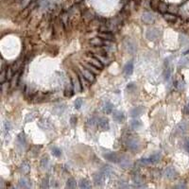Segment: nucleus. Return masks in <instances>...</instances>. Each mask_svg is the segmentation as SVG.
Here are the masks:
<instances>
[{
	"instance_id": "1",
	"label": "nucleus",
	"mask_w": 189,
	"mask_h": 189,
	"mask_svg": "<svg viewBox=\"0 0 189 189\" xmlns=\"http://www.w3.org/2000/svg\"><path fill=\"white\" fill-rule=\"evenodd\" d=\"M126 145H127V148L133 152H137L141 150V142L137 137H134V136L129 137L127 139Z\"/></svg>"
},
{
	"instance_id": "2",
	"label": "nucleus",
	"mask_w": 189,
	"mask_h": 189,
	"mask_svg": "<svg viewBox=\"0 0 189 189\" xmlns=\"http://www.w3.org/2000/svg\"><path fill=\"white\" fill-rule=\"evenodd\" d=\"M106 178H108L102 171L99 172V173H96L94 175V182L96 183L97 185H102L106 180Z\"/></svg>"
},
{
	"instance_id": "3",
	"label": "nucleus",
	"mask_w": 189,
	"mask_h": 189,
	"mask_svg": "<svg viewBox=\"0 0 189 189\" xmlns=\"http://www.w3.org/2000/svg\"><path fill=\"white\" fill-rule=\"evenodd\" d=\"M104 158L112 163H115V164H119V161L121 159V156L118 155L117 153L115 152H109V153H106L104 154Z\"/></svg>"
},
{
	"instance_id": "4",
	"label": "nucleus",
	"mask_w": 189,
	"mask_h": 189,
	"mask_svg": "<svg viewBox=\"0 0 189 189\" xmlns=\"http://www.w3.org/2000/svg\"><path fill=\"white\" fill-rule=\"evenodd\" d=\"M71 82H72V85L74 87V91L76 93H80L81 90H82V85L80 83V80H79V76H75V77H72L71 78Z\"/></svg>"
},
{
	"instance_id": "5",
	"label": "nucleus",
	"mask_w": 189,
	"mask_h": 189,
	"mask_svg": "<svg viewBox=\"0 0 189 189\" xmlns=\"http://www.w3.org/2000/svg\"><path fill=\"white\" fill-rule=\"evenodd\" d=\"M159 36H160V30L156 28H150L147 32V38L151 41L156 40Z\"/></svg>"
},
{
	"instance_id": "6",
	"label": "nucleus",
	"mask_w": 189,
	"mask_h": 189,
	"mask_svg": "<svg viewBox=\"0 0 189 189\" xmlns=\"http://www.w3.org/2000/svg\"><path fill=\"white\" fill-rule=\"evenodd\" d=\"M163 175L165 176V178H166V179H174V178H176V176H177V171H176V169L174 168V167H172V166H168V167H166L165 170H164V173H163Z\"/></svg>"
},
{
	"instance_id": "7",
	"label": "nucleus",
	"mask_w": 189,
	"mask_h": 189,
	"mask_svg": "<svg viewBox=\"0 0 189 189\" xmlns=\"http://www.w3.org/2000/svg\"><path fill=\"white\" fill-rule=\"evenodd\" d=\"M98 127L101 130H108L110 129V124H109V120L101 117L100 119H98V123H97Z\"/></svg>"
},
{
	"instance_id": "8",
	"label": "nucleus",
	"mask_w": 189,
	"mask_h": 189,
	"mask_svg": "<svg viewBox=\"0 0 189 189\" xmlns=\"http://www.w3.org/2000/svg\"><path fill=\"white\" fill-rule=\"evenodd\" d=\"M80 71H81V74L83 75V77L87 79V81L93 82L94 80V74L93 72H91L87 68H81Z\"/></svg>"
},
{
	"instance_id": "9",
	"label": "nucleus",
	"mask_w": 189,
	"mask_h": 189,
	"mask_svg": "<svg viewBox=\"0 0 189 189\" xmlns=\"http://www.w3.org/2000/svg\"><path fill=\"white\" fill-rule=\"evenodd\" d=\"M144 112H145L144 107H142V106H138V107H134L133 109H131V110H130V116H132V117L136 118V117L140 116V115H141L142 114H143Z\"/></svg>"
},
{
	"instance_id": "10",
	"label": "nucleus",
	"mask_w": 189,
	"mask_h": 189,
	"mask_svg": "<svg viewBox=\"0 0 189 189\" xmlns=\"http://www.w3.org/2000/svg\"><path fill=\"white\" fill-rule=\"evenodd\" d=\"M142 20H143L146 24H151V23L154 22L155 16H154L153 13L147 12V13H145L143 14V16H142Z\"/></svg>"
},
{
	"instance_id": "11",
	"label": "nucleus",
	"mask_w": 189,
	"mask_h": 189,
	"mask_svg": "<svg viewBox=\"0 0 189 189\" xmlns=\"http://www.w3.org/2000/svg\"><path fill=\"white\" fill-rule=\"evenodd\" d=\"M133 69H134V65H133V62L130 61L125 66H124V69H123V73L125 76H130L132 73H133Z\"/></svg>"
},
{
	"instance_id": "12",
	"label": "nucleus",
	"mask_w": 189,
	"mask_h": 189,
	"mask_svg": "<svg viewBox=\"0 0 189 189\" xmlns=\"http://www.w3.org/2000/svg\"><path fill=\"white\" fill-rule=\"evenodd\" d=\"M113 118L115 121L118 122V123H122L125 120V115L123 112L120 111H114L113 113Z\"/></svg>"
},
{
	"instance_id": "13",
	"label": "nucleus",
	"mask_w": 189,
	"mask_h": 189,
	"mask_svg": "<svg viewBox=\"0 0 189 189\" xmlns=\"http://www.w3.org/2000/svg\"><path fill=\"white\" fill-rule=\"evenodd\" d=\"M119 165L123 167V168H129L132 166L131 161L130 160L129 157L127 156H121V159L119 161Z\"/></svg>"
},
{
	"instance_id": "14",
	"label": "nucleus",
	"mask_w": 189,
	"mask_h": 189,
	"mask_svg": "<svg viewBox=\"0 0 189 189\" xmlns=\"http://www.w3.org/2000/svg\"><path fill=\"white\" fill-rule=\"evenodd\" d=\"M19 171H20V173L23 174V175L28 174L29 171H30V165H29L28 162H23V163L21 164V166H19Z\"/></svg>"
},
{
	"instance_id": "15",
	"label": "nucleus",
	"mask_w": 189,
	"mask_h": 189,
	"mask_svg": "<svg viewBox=\"0 0 189 189\" xmlns=\"http://www.w3.org/2000/svg\"><path fill=\"white\" fill-rule=\"evenodd\" d=\"M19 188H30L31 187V181L27 178H21L18 182Z\"/></svg>"
},
{
	"instance_id": "16",
	"label": "nucleus",
	"mask_w": 189,
	"mask_h": 189,
	"mask_svg": "<svg viewBox=\"0 0 189 189\" xmlns=\"http://www.w3.org/2000/svg\"><path fill=\"white\" fill-rule=\"evenodd\" d=\"M102 110L106 115H111L114 111V105L110 101H105L102 106Z\"/></svg>"
},
{
	"instance_id": "17",
	"label": "nucleus",
	"mask_w": 189,
	"mask_h": 189,
	"mask_svg": "<svg viewBox=\"0 0 189 189\" xmlns=\"http://www.w3.org/2000/svg\"><path fill=\"white\" fill-rule=\"evenodd\" d=\"M125 45H127V49H128V51H129V52H130V53H134V52H135V50H136V45H135V43H134L131 40L127 39V40L125 41Z\"/></svg>"
},
{
	"instance_id": "18",
	"label": "nucleus",
	"mask_w": 189,
	"mask_h": 189,
	"mask_svg": "<svg viewBox=\"0 0 189 189\" xmlns=\"http://www.w3.org/2000/svg\"><path fill=\"white\" fill-rule=\"evenodd\" d=\"M99 37H100L101 39H104L106 41H114L115 40V36L111 32L101 31L100 33H99Z\"/></svg>"
},
{
	"instance_id": "19",
	"label": "nucleus",
	"mask_w": 189,
	"mask_h": 189,
	"mask_svg": "<svg viewBox=\"0 0 189 189\" xmlns=\"http://www.w3.org/2000/svg\"><path fill=\"white\" fill-rule=\"evenodd\" d=\"M79 188H83V189H90L92 187V184L90 182L89 180L87 179H81L79 182Z\"/></svg>"
},
{
	"instance_id": "20",
	"label": "nucleus",
	"mask_w": 189,
	"mask_h": 189,
	"mask_svg": "<svg viewBox=\"0 0 189 189\" xmlns=\"http://www.w3.org/2000/svg\"><path fill=\"white\" fill-rule=\"evenodd\" d=\"M89 64H91L92 65H94V67H97V68H99V69H102V67H103L102 63H101L99 59H97L96 57L91 58V59L89 60Z\"/></svg>"
},
{
	"instance_id": "21",
	"label": "nucleus",
	"mask_w": 189,
	"mask_h": 189,
	"mask_svg": "<svg viewBox=\"0 0 189 189\" xmlns=\"http://www.w3.org/2000/svg\"><path fill=\"white\" fill-rule=\"evenodd\" d=\"M106 42H103L100 37H97V38H93L90 40V43L94 46H101V45H104Z\"/></svg>"
},
{
	"instance_id": "22",
	"label": "nucleus",
	"mask_w": 189,
	"mask_h": 189,
	"mask_svg": "<svg viewBox=\"0 0 189 189\" xmlns=\"http://www.w3.org/2000/svg\"><path fill=\"white\" fill-rule=\"evenodd\" d=\"M150 160H151V164H157L160 162V160L162 159V154L160 152H156V153H153L151 156L149 157Z\"/></svg>"
},
{
	"instance_id": "23",
	"label": "nucleus",
	"mask_w": 189,
	"mask_h": 189,
	"mask_svg": "<svg viewBox=\"0 0 189 189\" xmlns=\"http://www.w3.org/2000/svg\"><path fill=\"white\" fill-rule=\"evenodd\" d=\"M20 76H21V73L18 72V71L16 72L15 75H13V77L12 78V82H11V86H12V87H15V86L19 83Z\"/></svg>"
},
{
	"instance_id": "24",
	"label": "nucleus",
	"mask_w": 189,
	"mask_h": 189,
	"mask_svg": "<svg viewBox=\"0 0 189 189\" xmlns=\"http://www.w3.org/2000/svg\"><path fill=\"white\" fill-rule=\"evenodd\" d=\"M187 129H188V125H187V123L184 122V121H182V122H181L180 124H178V125H177V128H176L177 131H179V132H184V131L187 130Z\"/></svg>"
},
{
	"instance_id": "25",
	"label": "nucleus",
	"mask_w": 189,
	"mask_h": 189,
	"mask_svg": "<svg viewBox=\"0 0 189 189\" xmlns=\"http://www.w3.org/2000/svg\"><path fill=\"white\" fill-rule=\"evenodd\" d=\"M130 128H131V129H133V130H138L139 128L142 127V122H141L140 120H138V119L135 118V119H133V120L130 121Z\"/></svg>"
},
{
	"instance_id": "26",
	"label": "nucleus",
	"mask_w": 189,
	"mask_h": 189,
	"mask_svg": "<svg viewBox=\"0 0 189 189\" xmlns=\"http://www.w3.org/2000/svg\"><path fill=\"white\" fill-rule=\"evenodd\" d=\"M23 63H24V60L23 59H19V60H17L13 64V71L14 72H17L19 69H21V67H22V65H23Z\"/></svg>"
},
{
	"instance_id": "27",
	"label": "nucleus",
	"mask_w": 189,
	"mask_h": 189,
	"mask_svg": "<svg viewBox=\"0 0 189 189\" xmlns=\"http://www.w3.org/2000/svg\"><path fill=\"white\" fill-rule=\"evenodd\" d=\"M164 15V18H165V20H166L167 22H169V23H174L176 20H177V17L174 15V14H172V13H164L163 14Z\"/></svg>"
},
{
	"instance_id": "28",
	"label": "nucleus",
	"mask_w": 189,
	"mask_h": 189,
	"mask_svg": "<svg viewBox=\"0 0 189 189\" xmlns=\"http://www.w3.org/2000/svg\"><path fill=\"white\" fill-rule=\"evenodd\" d=\"M77 186V182L75 181L74 178H69L66 181V188H70V189H73V188H76Z\"/></svg>"
},
{
	"instance_id": "29",
	"label": "nucleus",
	"mask_w": 189,
	"mask_h": 189,
	"mask_svg": "<svg viewBox=\"0 0 189 189\" xmlns=\"http://www.w3.org/2000/svg\"><path fill=\"white\" fill-rule=\"evenodd\" d=\"M11 129H12V124H11V122H10V121H5L4 124H3V133H4L5 135H7V134L10 132Z\"/></svg>"
},
{
	"instance_id": "30",
	"label": "nucleus",
	"mask_w": 189,
	"mask_h": 189,
	"mask_svg": "<svg viewBox=\"0 0 189 189\" xmlns=\"http://www.w3.org/2000/svg\"><path fill=\"white\" fill-rule=\"evenodd\" d=\"M75 91H74V87H73V85H72V82L66 87V89H65V91H64V94H65V97H71L72 94H73V93H74Z\"/></svg>"
},
{
	"instance_id": "31",
	"label": "nucleus",
	"mask_w": 189,
	"mask_h": 189,
	"mask_svg": "<svg viewBox=\"0 0 189 189\" xmlns=\"http://www.w3.org/2000/svg\"><path fill=\"white\" fill-rule=\"evenodd\" d=\"M158 10H159V12L161 13H166V11L168 10V6H167V4L166 3H164V2H162V3H160L159 4V6H158Z\"/></svg>"
},
{
	"instance_id": "32",
	"label": "nucleus",
	"mask_w": 189,
	"mask_h": 189,
	"mask_svg": "<svg viewBox=\"0 0 189 189\" xmlns=\"http://www.w3.org/2000/svg\"><path fill=\"white\" fill-rule=\"evenodd\" d=\"M94 57H96L97 59H99L103 65H108L110 64V59L106 58V57H103V56H100V55H94Z\"/></svg>"
},
{
	"instance_id": "33",
	"label": "nucleus",
	"mask_w": 189,
	"mask_h": 189,
	"mask_svg": "<svg viewBox=\"0 0 189 189\" xmlns=\"http://www.w3.org/2000/svg\"><path fill=\"white\" fill-rule=\"evenodd\" d=\"M100 171H102L107 177H110L111 176V174L113 173V169L111 168V166H103L102 167V169L100 170Z\"/></svg>"
},
{
	"instance_id": "34",
	"label": "nucleus",
	"mask_w": 189,
	"mask_h": 189,
	"mask_svg": "<svg viewBox=\"0 0 189 189\" xmlns=\"http://www.w3.org/2000/svg\"><path fill=\"white\" fill-rule=\"evenodd\" d=\"M84 66L88 69V70H90L91 72H93L94 74H98L100 71H99V68H97V67H94V65H92L91 64H84Z\"/></svg>"
},
{
	"instance_id": "35",
	"label": "nucleus",
	"mask_w": 189,
	"mask_h": 189,
	"mask_svg": "<svg viewBox=\"0 0 189 189\" xmlns=\"http://www.w3.org/2000/svg\"><path fill=\"white\" fill-rule=\"evenodd\" d=\"M51 153H52V155L55 156V157H60V156L62 155V151H61L59 148L54 147V148H52V150H51Z\"/></svg>"
},
{
	"instance_id": "36",
	"label": "nucleus",
	"mask_w": 189,
	"mask_h": 189,
	"mask_svg": "<svg viewBox=\"0 0 189 189\" xmlns=\"http://www.w3.org/2000/svg\"><path fill=\"white\" fill-rule=\"evenodd\" d=\"M132 181L136 183V184H139V183H144V180L142 177H140L139 175H134L132 177Z\"/></svg>"
},
{
	"instance_id": "37",
	"label": "nucleus",
	"mask_w": 189,
	"mask_h": 189,
	"mask_svg": "<svg viewBox=\"0 0 189 189\" xmlns=\"http://www.w3.org/2000/svg\"><path fill=\"white\" fill-rule=\"evenodd\" d=\"M13 73H14V71H13V67H12V66L7 67V70H6V74H7V79H12V78L13 77Z\"/></svg>"
},
{
	"instance_id": "38",
	"label": "nucleus",
	"mask_w": 189,
	"mask_h": 189,
	"mask_svg": "<svg viewBox=\"0 0 189 189\" xmlns=\"http://www.w3.org/2000/svg\"><path fill=\"white\" fill-rule=\"evenodd\" d=\"M171 73H172L171 68H170V67H166V70H165V73H164L165 79L168 80V79H170V77H171Z\"/></svg>"
},
{
	"instance_id": "39",
	"label": "nucleus",
	"mask_w": 189,
	"mask_h": 189,
	"mask_svg": "<svg viewBox=\"0 0 189 189\" xmlns=\"http://www.w3.org/2000/svg\"><path fill=\"white\" fill-rule=\"evenodd\" d=\"M36 113L35 112H32V113H29L28 115H27V117H26V122L28 123V122H30V121H33L35 118H36V115H35Z\"/></svg>"
},
{
	"instance_id": "40",
	"label": "nucleus",
	"mask_w": 189,
	"mask_h": 189,
	"mask_svg": "<svg viewBox=\"0 0 189 189\" xmlns=\"http://www.w3.org/2000/svg\"><path fill=\"white\" fill-rule=\"evenodd\" d=\"M18 142H19L21 145H25V144H26V136H25V133L21 132V133L18 135Z\"/></svg>"
},
{
	"instance_id": "41",
	"label": "nucleus",
	"mask_w": 189,
	"mask_h": 189,
	"mask_svg": "<svg viewBox=\"0 0 189 189\" xmlns=\"http://www.w3.org/2000/svg\"><path fill=\"white\" fill-rule=\"evenodd\" d=\"M31 1H32V0H21V1H20V6H21V8H22V9H25L26 7L29 6L30 3H31Z\"/></svg>"
},
{
	"instance_id": "42",
	"label": "nucleus",
	"mask_w": 189,
	"mask_h": 189,
	"mask_svg": "<svg viewBox=\"0 0 189 189\" xmlns=\"http://www.w3.org/2000/svg\"><path fill=\"white\" fill-rule=\"evenodd\" d=\"M82 103H83V100H82L81 99H77V100H75V103H74L75 108H76L77 110H79L80 107L82 106Z\"/></svg>"
},
{
	"instance_id": "43",
	"label": "nucleus",
	"mask_w": 189,
	"mask_h": 189,
	"mask_svg": "<svg viewBox=\"0 0 189 189\" xmlns=\"http://www.w3.org/2000/svg\"><path fill=\"white\" fill-rule=\"evenodd\" d=\"M49 158L47 157H43V159H42V161H41V166L43 167V168H46L47 167V166H49Z\"/></svg>"
},
{
	"instance_id": "44",
	"label": "nucleus",
	"mask_w": 189,
	"mask_h": 189,
	"mask_svg": "<svg viewBox=\"0 0 189 189\" xmlns=\"http://www.w3.org/2000/svg\"><path fill=\"white\" fill-rule=\"evenodd\" d=\"M79 80H80V83H81V85H82V88L83 89H85L86 87H87V85H86V81L85 80H87L84 77H83V75L82 74H79Z\"/></svg>"
},
{
	"instance_id": "45",
	"label": "nucleus",
	"mask_w": 189,
	"mask_h": 189,
	"mask_svg": "<svg viewBox=\"0 0 189 189\" xmlns=\"http://www.w3.org/2000/svg\"><path fill=\"white\" fill-rule=\"evenodd\" d=\"M7 79V74H6V71L4 70V68L2 69V73H1V76H0V81L1 83L5 82V79Z\"/></svg>"
},
{
	"instance_id": "46",
	"label": "nucleus",
	"mask_w": 189,
	"mask_h": 189,
	"mask_svg": "<svg viewBox=\"0 0 189 189\" xmlns=\"http://www.w3.org/2000/svg\"><path fill=\"white\" fill-rule=\"evenodd\" d=\"M49 178H45L43 180V184H42V188H49Z\"/></svg>"
},
{
	"instance_id": "47",
	"label": "nucleus",
	"mask_w": 189,
	"mask_h": 189,
	"mask_svg": "<svg viewBox=\"0 0 189 189\" xmlns=\"http://www.w3.org/2000/svg\"><path fill=\"white\" fill-rule=\"evenodd\" d=\"M10 83L9 82H3L2 84H1V90H2V92L4 93V92H6V90H8V88H9V85Z\"/></svg>"
},
{
	"instance_id": "48",
	"label": "nucleus",
	"mask_w": 189,
	"mask_h": 189,
	"mask_svg": "<svg viewBox=\"0 0 189 189\" xmlns=\"http://www.w3.org/2000/svg\"><path fill=\"white\" fill-rule=\"evenodd\" d=\"M176 86H177V88H178L179 90L183 89V87H184V82H183V81H178L177 84H176Z\"/></svg>"
},
{
	"instance_id": "49",
	"label": "nucleus",
	"mask_w": 189,
	"mask_h": 189,
	"mask_svg": "<svg viewBox=\"0 0 189 189\" xmlns=\"http://www.w3.org/2000/svg\"><path fill=\"white\" fill-rule=\"evenodd\" d=\"M184 149L185 151L189 153V139H186L184 141Z\"/></svg>"
},
{
	"instance_id": "50",
	"label": "nucleus",
	"mask_w": 189,
	"mask_h": 189,
	"mask_svg": "<svg viewBox=\"0 0 189 189\" xmlns=\"http://www.w3.org/2000/svg\"><path fill=\"white\" fill-rule=\"evenodd\" d=\"M186 184H184L183 182H180L179 184H176L174 185V188H186Z\"/></svg>"
},
{
	"instance_id": "51",
	"label": "nucleus",
	"mask_w": 189,
	"mask_h": 189,
	"mask_svg": "<svg viewBox=\"0 0 189 189\" xmlns=\"http://www.w3.org/2000/svg\"><path fill=\"white\" fill-rule=\"evenodd\" d=\"M70 122H71V126L74 127L76 125V123H77V117L76 116H72L71 119H70Z\"/></svg>"
},
{
	"instance_id": "52",
	"label": "nucleus",
	"mask_w": 189,
	"mask_h": 189,
	"mask_svg": "<svg viewBox=\"0 0 189 189\" xmlns=\"http://www.w3.org/2000/svg\"><path fill=\"white\" fill-rule=\"evenodd\" d=\"M184 114H185V115H189V101H188V103L186 104V106L184 107Z\"/></svg>"
},
{
	"instance_id": "53",
	"label": "nucleus",
	"mask_w": 189,
	"mask_h": 189,
	"mask_svg": "<svg viewBox=\"0 0 189 189\" xmlns=\"http://www.w3.org/2000/svg\"><path fill=\"white\" fill-rule=\"evenodd\" d=\"M136 1H137V3H140V2H141V0H136Z\"/></svg>"
},
{
	"instance_id": "54",
	"label": "nucleus",
	"mask_w": 189,
	"mask_h": 189,
	"mask_svg": "<svg viewBox=\"0 0 189 189\" xmlns=\"http://www.w3.org/2000/svg\"><path fill=\"white\" fill-rule=\"evenodd\" d=\"M77 2H80V1H82V0H76Z\"/></svg>"
}]
</instances>
